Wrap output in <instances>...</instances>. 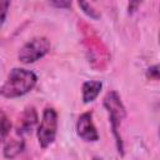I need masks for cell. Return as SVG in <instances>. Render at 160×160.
I'll use <instances>...</instances> for the list:
<instances>
[{
  "label": "cell",
  "instance_id": "30bf717a",
  "mask_svg": "<svg viewBox=\"0 0 160 160\" xmlns=\"http://www.w3.org/2000/svg\"><path fill=\"white\" fill-rule=\"evenodd\" d=\"M78 5H79V8L82 10V12L85 14V15H88L89 18H91V19H94V20H96V19H99L100 18V14L98 12V10H95L89 2H85V1H79L78 2Z\"/></svg>",
  "mask_w": 160,
  "mask_h": 160
},
{
  "label": "cell",
  "instance_id": "277c9868",
  "mask_svg": "<svg viewBox=\"0 0 160 160\" xmlns=\"http://www.w3.org/2000/svg\"><path fill=\"white\" fill-rule=\"evenodd\" d=\"M50 40L45 36H36L26 41L19 50L18 59L22 64H32L44 58L50 50Z\"/></svg>",
  "mask_w": 160,
  "mask_h": 160
},
{
  "label": "cell",
  "instance_id": "7c38bea8",
  "mask_svg": "<svg viewBox=\"0 0 160 160\" xmlns=\"http://www.w3.org/2000/svg\"><path fill=\"white\" fill-rule=\"evenodd\" d=\"M146 76L152 80H159V66L152 65L146 70Z\"/></svg>",
  "mask_w": 160,
  "mask_h": 160
},
{
  "label": "cell",
  "instance_id": "7a4b0ae2",
  "mask_svg": "<svg viewBox=\"0 0 160 160\" xmlns=\"http://www.w3.org/2000/svg\"><path fill=\"white\" fill-rule=\"evenodd\" d=\"M102 104H104V108L106 109V111L109 114V122H110L111 131H112V135H114V139L116 142V149H118L119 154L122 156L124 155V142H122L119 129H120L121 121L126 116L125 106L120 99V95L114 90L109 91L105 95Z\"/></svg>",
  "mask_w": 160,
  "mask_h": 160
},
{
  "label": "cell",
  "instance_id": "5bb4252c",
  "mask_svg": "<svg viewBox=\"0 0 160 160\" xmlns=\"http://www.w3.org/2000/svg\"><path fill=\"white\" fill-rule=\"evenodd\" d=\"M140 2H130L129 4V12H134L136 10V6H139Z\"/></svg>",
  "mask_w": 160,
  "mask_h": 160
},
{
  "label": "cell",
  "instance_id": "3957f363",
  "mask_svg": "<svg viewBox=\"0 0 160 160\" xmlns=\"http://www.w3.org/2000/svg\"><path fill=\"white\" fill-rule=\"evenodd\" d=\"M58 131V112L54 108H45L42 111L41 120L36 129V136L40 146L42 149L49 148L55 138Z\"/></svg>",
  "mask_w": 160,
  "mask_h": 160
},
{
  "label": "cell",
  "instance_id": "9c48e42d",
  "mask_svg": "<svg viewBox=\"0 0 160 160\" xmlns=\"http://www.w3.org/2000/svg\"><path fill=\"white\" fill-rule=\"evenodd\" d=\"M10 130H11L10 119L4 112H0V144L5 141V139L10 134Z\"/></svg>",
  "mask_w": 160,
  "mask_h": 160
},
{
  "label": "cell",
  "instance_id": "5b68a950",
  "mask_svg": "<svg viewBox=\"0 0 160 160\" xmlns=\"http://www.w3.org/2000/svg\"><path fill=\"white\" fill-rule=\"evenodd\" d=\"M76 134L84 141L95 142L99 140V132L94 125L91 111H85L79 116L76 121Z\"/></svg>",
  "mask_w": 160,
  "mask_h": 160
},
{
  "label": "cell",
  "instance_id": "8992f818",
  "mask_svg": "<svg viewBox=\"0 0 160 160\" xmlns=\"http://www.w3.org/2000/svg\"><path fill=\"white\" fill-rule=\"evenodd\" d=\"M38 125H39L38 112L34 106H29L24 110V112L21 114V116L19 119V122L16 126V132L20 135L30 134Z\"/></svg>",
  "mask_w": 160,
  "mask_h": 160
},
{
  "label": "cell",
  "instance_id": "6da1fadb",
  "mask_svg": "<svg viewBox=\"0 0 160 160\" xmlns=\"http://www.w3.org/2000/svg\"><path fill=\"white\" fill-rule=\"evenodd\" d=\"M38 82V76L31 70L24 68H14L10 70L6 81L0 88V94L4 98L14 99L30 92Z\"/></svg>",
  "mask_w": 160,
  "mask_h": 160
},
{
  "label": "cell",
  "instance_id": "52a82bcc",
  "mask_svg": "<svg viewBox=\"0 0 160 160\" xmlns=\"http://www.w3.org/2000/svg\"><path fill=\"white\" fill-rule=\"evenodd\" d=\"M102 88V82L101 81H96V80H88L82 84L81 88V98L82 101L85 104L92 102L100 94Z\"/></svg>",
  "mask_w": 160,
  "mask_h": 160
},
{
  "label": "cell",
  "instance_id": "9a60e30c",
  "mask_svg": "<svg viewBox=\"0 0 160 160\" xmlns=\"http://www.w3.org/2000/svg\"><path fill=\"white\" fill-rule=\"evenodd\" d=\"M92 160H102V159H101V158H96V156H95V158H92Z\"/></svg>",
  "mask_w": 160,
  "mask_h": 160
},
{
  "label": "cell",
  "instance_id": "ba28073f",
  "mask_svg": "<svg viewBox=\"0 0 160 160\" xmlns=\"http://www.w3.org/2000/svg\"><path fill=\"white\" fill-rule=\"evenodd\" d=\"M24 148H25L24 140H11L4 146V150H2L4 158L10 159V160L15 159L16 156H19L22 152Z\"/></svg>",
  "mask_w": 160,
  "mask_h": 160
},
{
  "label": "cell",
  "instance_id": "8fae6325",
  "mask_svg": "<svg viewBox=\"0 0 160 160\" xmlns=\"http://www.w3.org/2000/svg\"><path fill=\"white\" fill-rule=\"evenodd\" d=\"M9 6H10V1H6V0L1 1V0H0V28H1V25L4 24L5 19H6Z\"/></svg>",
  "mask_w": 160,
  "mask_h": 160
},
{
  "label": "cell",
  "instance_id": "4fadbf2b",
  "mask_svg": "<svg viewBox=\"0 0 160 160\" xmlns=\"http://www.w3.org/2000/svg\"><path fill=\"white\" fill-rule=\"evenodd\" d=\"M49 4L55 8H61V9H68L71 6V1H50Z\"/></svg>",
  "mask_w": 160,
  "mask_h": 160
}]
</instances>
